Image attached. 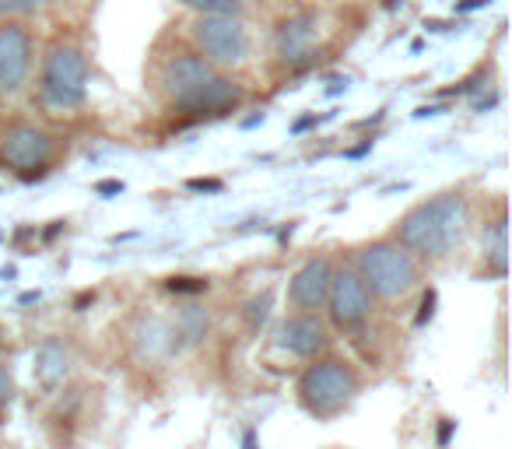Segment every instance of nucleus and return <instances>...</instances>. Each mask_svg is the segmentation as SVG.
Wrapping results in <instances>:
<instances>
[{
    "mask_svg": "<svg viewBox=\"0 0 512 449\" xmlns=\"http://www.w3.org/2000/svg\"><path fill=\"white\" fill-rule=\"evenodd\" d=\"M221 179H190V190H200V193H221Z\"/></svg>",
    "mask_w": 512,
    "mask_h": 449,
    "instance_id": "obj_23",
    "label": "nucleus"
},
{
    "mask_svg": "<svg viewBox=\"0 0 512 449\" xmlns=\"http://www.w3.org/2000/svg\"><path fill=\"white\" fill-rule=\"evenodd\" d=\"M274 57L285 71H306L309 64H316V53H320V18L316 11H292L274 25Z\"/></svg>",
    "mask_w": 512,
    "mask_h": 449,
    "instance_id": "obj_7",
    "label": "nucleus"
},
{
    "mask_svg": "<svg viewBox=\"0 0 512 449\" xmlns=\"http://www.w3.org/2000/svg\"><path fill=\"white\" fill-rule=\"evenodd\" d=\"M43 0H0V22H15V18L36 15Z\"/></svg>",
    "mask_w": 512,
    "mask_h": 449,
    "instance_id": "obj_19",
    "label": "nucleus"
},
{
    "mask_svg": "<svg viewBox=\"0 0 512 449\" xmlns=\"http://www.w3.org/2000/svg\"><path fill=\"white\" fill-rule=\"evenodd\" d=\"M197 15H211V18H242L246 15V4L242 0H179Z\"/></svg>",
    "mask_w": 512,
    "mask_h": 449,
    "instance_id": "obj_17",
    "label": "nucleus"
},
{
    "mask_svg": "<svg viewBox=\"0 0 512 449\" xmlns=\"http://www.w3.org/2000/svg\"><path fill=\"white\" fill-rule=\"evenodd\" d=\"M330 323L344 334H355L369 323L372 316V295L362 285L355 267H334V278H330V292H327V306Z\"/></svg>",
    "mask_w": 512,
    "mask_h": 449,
    "instance_id": "obj_9",
    "label": "nucleus"
},
{
    "mask_svg": "<svg viewBox=\"0 0 512 449\" xmlns=\"http://www.w3.org/2000/svg\"><path fill=\"white\" fill-rule=\"evenodd\" d=\"M239 449H260V435H256V428H246V432H242Z\"/></svg>",
    "mask_w": 512,
    "mask_h": 449,
    "instance_id": "obj_25",
    "label": "nucleus"
},
{
    "mask_svg": "<svg viewBox=\"0 0 512 449\" xmlns=\"http://www.w3.org/2000/svg\"><path fill=\"white\" fill-rule=\"evenodd\" d=\"M481 250H484V264L491 267V274H495V278H502L505 267H509V236H505V214H498L491 225H484Z\"/></svg>",
    "mask_w": 512,
    "mask_h": 449,
    "instance_id": "obj_16",
    "label": "nucleus"
},
{
    "mask_svg": "<svg viewBox=\"0 0 512 449\" xmlns=\"http://www.w3.org/2000/svg\"><path fill=\"white\" fill-rule=\"evenodd\" d=\"M36 43L22 22H0V92L15 95L29 85Z\"/></svg>",
    "mask_w": 512,
    "mask_h": 449,
    "instance_id": "obj_10",
    "label": "nucleus"
},
{
    "mask_svg": "<svg viewBox=\"0 0 512 449\" xmlns=\"http://www.w3.org/2000/svg\"><path fill=\"white\" fill-rule=\"evenodd\" d=\"M130 344H134V355L141 358V362L155 365L162 362V358L172 355V327L165 316H141V320L134 323V330H130Z\"/></svg>",
    "mask_w": 512,
    "mask_h": 449,
    "instance_id": "obj_13",
    "label": "nucleus"
},
{
    "mask_svg": "<svg viewBox=\"0 0 512 449\" xmlns=\"http://www.w3.org/2000/svg\"><path fill=\"white\" fill-rule=\"evenodd\" d=\"M95 193H102V197H109V193H123V183L120 179H102V183H95Z\"/></svg>",
    "mask_w": 512,
    "mask_h": 449,
    "instance_id": "obj_24",
    "label": "nucleus"
},
{
    "mask_svg": "<svg viewBox=\"0 0 512 449\" xmlns=\"http://www.w3.org/2000/svg\"><path fill=\"white\" fill-rule=\"evenodd\" d=\"M278 348H285L295 358L316 362L330 351V330L316 313H292L278 327Z\"/></svg>",
    "mask_w": 512,
    "mask_h": 449,
    "instance_id": "obj_11",
    "label": "nucleus"
},
{
    "mask_svg": "<svg viewBox=\"0 0 512 449\" xmlns=\"http://www.w3.org/2000/svg\"><path fill=\"white\" fill-rule=\"evenodd\" d=\"M169 327H172V351H190L211 334V313L200 306H186L179 309V316Z\"/></svg>",
    "mask_w": 512,
    "mask_h": 449,
    "instance_id": "obj_15",
    "label": "nucleus"
},
{
    "mask_svg": "<svg viewBox=\"0 0 512 449\" xmlns=\"http://www.w3.org/2000/svg\"><path fill=\"white\" fill-rule=\"evenodd\" d=\"M11 397H15V383H11V372L8 365L0 362V411L11 404Z\"/></svg>",
    "mask_w": 512,
    "mask_h": 449,
    "instance_id": "obj_21",
    "label": "nucleus"
},
{
    "mask_svg": "<svg viewBox=\"0 0 512 449\" xmlns=\"http://www.w3.org/2000/svg\"><path fill=\"white\" fill-rule=\"evenodd\" d=\"M50 4H60V0H50Z\"/></svg>",
    "mask_w": 512,
    "mask_h": 449,
    "instance_id": "obj_27",
    "label": "nucleus"
},
{
    "mask_svg": "<svg viewBox=\"0 0 512 449\" xmlns=\"http://www.w3.org/2000/svg\"><path fill=\"white\" fill-rule=\"evenodd\" d=\"M362 285L379 302H404L421 285V264L397 243V239H379L358 253L355 264Z\"/></svg>",
    "mask_w": 512,
    "mask_h": 449,
    "instance_id": "obj_3",
    "label": "nucleus"
},
{
    "mask_svg": "<svg viewBox=\"0 0 512 449\" xmlns=\"http://www.w3.org/2000/svg\"><path fill=\"white\" fill-rule=\"evenodd\" d=\"M470 232V197L463 190H446L414 204L397 221V243L414 260L439 264L453 250H460Z\"/></svg>",
    "mask_w": 512,
    "mask_h": 449,
    "instance_id": "obj_1",
    "label": "nucleus"
},
{
    "mask_svg": "<svg viewBox=\"0 0 512 449\" xmlns=\"http://www.w3.org/2000/svg\"><path fill=\"white\" fill-rule=\"evenodd\" d=\"M432 309H435V292L428 288L425 299H421V313H418V327H425V320H432Z\"/></svg>",
    "mask_w": 512,
    "mask_h": 449,
    "instance_id": "obj_22",
    "label": "nucleus"
},
{
    "mask_svg": "<svg viewBox=\"0 0 512 449\" xmlns=\"http://www.w3.org/2000/svg\"><path fill=\"white\" fill-rule=\"evenodd\" d=\"M358 397V376L341 358H316L299 376V400L316 418H334Z\"/></svg>",
    "mask_w": 512,
    "mask_h": 449,
    "instance_id": "obj_5",
    "label": "nucleus"
},
{
    "mask_svg": "<svg viewBox=\"0 0 512 449\" xmlns=\"http://www.w3.org/2000/svg\"><path fill=\"white\" fill-rule=\"evenodd\" d=\"M32 372H36V383L43 390H57L67 379V372H71V351H67V344L57 341V337L39 344L36 358H32Z\"/></svg>",
    "mask_w": 512,
    "mask_h": 449,
    "instance_id": "obj_14",
    "label": "nucleus"
},
{
    "mask_svg": "<svg viewBox=\"0 0 512 449\" xmlns=\"http://www.w3.org/2000/svg\"><path fill=\"white\" fill-rule=\"evenodd\" d=\"M169 288L172 295H204L207 292V281L204 278H169Z\"/></svg>",
    "mask_w": 512,
    "mask_h": 449,
    "instance_id": "obj_20",
    "label": "nucleus"
},
{
    "mask_svg": "<svg viewBox=\"0 0 512 449\" xmlns=\"http://www.w3.org/2000/svg\"><path fill=\"white\" fill-rule=\"evenodd\" d=\"M453 428H456V421H442V428H439V446H446L449 435H453Z\"/></svg>",
    "mask_w": 512,
    "mask_h": 449,
    "instance_id": "obj_26",
    "label": "nucleus"
},
{
    "mask_svg": "<svg viewBox=\"0 0 512 449\" xmlns=\"http://www.w3.org/2000/svg\"><path fill=\"white\" fill-rule=\"evenodd\" d=\"M190 39L197 46V53L211 67L225 71V67H242L249 60V29L242 25V18H211L197 15V22L190 25Z\"/></svg>",
    "mask_w": 512,
    "mask_h": 449,
    "instance_id": "obj_6",
    "label": "nucleus"
},
{
    "mask_svg": "<svg viewBox=\"0 0 512 449\" xmlns=\"http://www.w3.org/2000/svg\"><path fill=\"white\" fill-rule=\"evenodd\" d=\"M271 306H274V292L267 288V292H260L256 299H249V306H246V320H249V327L253 330H260L267 323V316H271Z\"/></svg>",
    "mask_w": 512,
    "mask_h": 449,
    "instance_id": "obj_18",
    "label": "nucleus"
},
{
    "mask_svg": "<svg viewBox=\"0 0 512 449\" xmlns=\"http://www.w3.org/2000/svg\"><path fill=\"white\" fill-rule=\"evenodd\" d=\"M162 88L172 106L190 116H225L246 99L242 88L200 53H172L162 64Z\"/></svg>",
    "mask_w": 512,
    "mask_h": 449,
    "instance_id": "obj_2",
    "label": "nucleus"
},
{
    "mask_svg": "<svg viewBox=\"0 0 512 449\" xmlns=\"http://www.w3.org/2000/svg\"><path fill=\"white\" fill-rule=\"evenodd\" d=\"M53 151H57L53 134L36 127V123H15L0 137V162L8 165L11 172H18V176L43 172L53 162Z\"/></svg>",
    "mask_w": 512,
    "mask_h": 449,
    "instance_id": "obj_8",
    "label": "nucleus"
},
{
    "mask_svg": "<svg viewBox=\"0 0 512 449\" xmlns=\"http://www.w3.org/2000/svg\"><path fill=\"white\" fill-rule=\"evenodd\" d=\"M88 57L81 46L57 43L43 60L39 74V99L53 113H74L88 99Z\"/></svg>",
    "mask_w": 512,
    "mask_h": 449,
    "instance_id": "obj_4",
    "label": "nucleus"
},
{
    "mask_svg": "<svg viewBox=\"0 0 512 449\" xmlns=\"http://www.w3.org/2000/svg\"><path fill=\"white\" fill-rule=\"evenodd\" d=\"M330 278H334V264L330 257H309L299 271L288 281V299H292L295 313H320L327 306Z\"/></svg>",
    "mask_w": 512,
    "mask_h": 449,
    "instance_id": "obj_12",
    "label": "nucleus"
}]
</instances>
